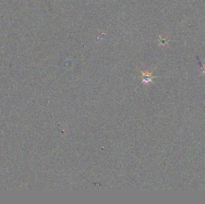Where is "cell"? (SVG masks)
I'll return each instance as SVG.
<instances>
[{
  "label": "cell",
  "mask_w": 205,
  "mask_h": 204,
  "mask_svg": "<svg viewBox=\"0 0 205 204\" xmlns=\"http://www.w3.org/2000/svg\"><path fill=\"white\" fill-rule=\"evenodd\" d=\"M142 74L143 77V82L145 83H148L149 82H151L152 79L156 77L155 76H152L151 72H149L147 71L145 72H142Z\"/></svg>",
  "instance_id": "1"
},
{
  "label": "cell",
  "mask_w": 205,
  "mask_h": 204,
  "mask_svg": "<svg viewBox=\"0 0 205 204\" xmlns=\"http://www.w3.org/2000/svg\"><path fill=\"white\" fill-rule=\"evenodd\" d=\"M200 66H201V68L202 69V74H205V64H201V62H200Z\"/></svg>",
  "instance_id": "3"
},
{
  "label": "cell",
  "mask_w": 205,
  "mask_h": 204,
  "mask_svg": "<svg viewBox=\"0 0 205 204\" xmlns=\"http://www.w3.org/2000/svg\"><path fill=\"white\" fill-rule=\"evenodd\" d=\"M160 45H165L168 43V39L166 36H160Z\"/></svg>",
  "instance_id": "2"
}]
</instances>
